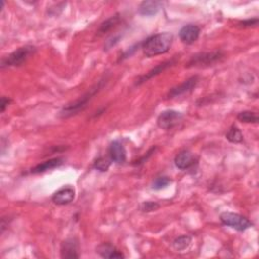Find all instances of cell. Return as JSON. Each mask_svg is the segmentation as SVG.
I'll list each match as a JSON object with an SVG mask.
<instances>
[{
    "instance_id": "obj_1",
    "label": "cell",
    "mask_w": 259,
    "mask_h": 259,
    "mask_svg": "<svg viewBox=\"0 0 259 259\" xmlns=\"http://www.w3.org/2000/svg\"><path fill=\"white\" fill-rule=\"evenodd\" d=\"M173 36L170 32H162L149 37L142 45V50L146 57H154L165 54L172 45Z\"/></svg>"
},
{
    "instance_id": "obj_2",
    "label": "cell",
    "mask_w": 259,
    "mask_h": 259,
    "mask_svg": "<svg viewBox=\"0 0 259 259\" xmlns=\"http://www.w3.org/2000/svg\"><path fill=\"white\" fill-rule=\"evenodd\" d=\"M104 83V79L101 80L99 83H97L95 86H93L92 88H90L89 91H87L84 95L81 96L80 99L74 101L73 103L67 104L66 106H64L62 110L60 111V117L69 118L74 115H77L78 112L82 111L84 108H86L89 101L103 88Z\"/></svg>"
},
{
    "instance_id": "obj_3",
    "label": "cell",
    "mask_w": 259,
    "mask_h": 259,
    "mask_svg": "<svg viewBox=\"0 0 259 259\" xmlns=\"http://www.w3.org/2000/svg\"><path fill=\"white\" fill-rule=\"evenodd\" d=\"M37 52V48L34 46H24L16 49L14 52L8 55L6 58L2 59L1 67H11V66H21L26 60Z\"/></svg>"
},
{
    "instance_id": "obj_4",
    "label": "cell",
    "mask_w": 259,
    "mask_h": 259,
    "mask_svg": "<svg viewBox=\"0 0 259 259\" xmlns=\"http://www.w3.org/2000/svg\"><path fill=\"white\" fill-rule=\"evenodd\" d=\"M225 58V54L222 51H214V52H205L199 53L191 57L189 62L187 63L186 67H205L214 65Z\"/></svg>"
},
{
    "instance_id": "obj_5",
    "label": "cell",
    "mask_w": 259,
    "mask_h": 259,
    "mask_svg": "<svg viewBox=\"0 0 259 259\" xmlns=\"http://www.w3.org/2000/svg\"><path fill=\"white\" fill-rule=\"evenodd\" d=\"M220 220L224 225L231 227V228L236 229L237 231H245L253 226L252 222L246 217L230 212L222 213Z\"/></svg>"
},
{
    "instance_id": "obj_6",
    "label": "cell",
    "mask_w": 259,
    "mask_h": 259,
    "mask_svg": "<svg viewBox=\"0 0 259 259\" xmlns=\"http://www.w3.org/2000/svg\"><path fill=\"white\" fill-rule=\"evenodd\" d=\"M182 118V113L180 111L172 109L165 110L159 115L157 119V125L162 130H171L181 122Z\"/></svg>"
},
{
    "instance_id": "obj_7",
    "label": "cell",
    "mask_w": 259,
    "mask_h": 259,
    "mask_svg": "<svg viewBox=\"0 0 259 259\" xmlns=\"http://www.w3.org/2000/svg\"><path fill=\"white\" fill-rule=\"evenodd\" d=\"M199 81H200V78L197 75L190 77L189 79H187L186 81H184V82L182 84L178 85L176 87H173L168 92L167 97H168V99H174V97L181 96L182 94H185L187 92H190L191 90H193L194 88H196V86L199 83Z\"/></svg>"
},
{
    "instance_id": "obj_8",
    "label": "cell",
    "mask_w": 259,
    "mask_h": 259,
    "mask_svg": "<svg viewBox=\"0 0 259 259\" xmlns=\"http://www.w3.org/2000/svg\"><path fill=\"white\" fill-rule=\"evenodd\" d=\"M75 198V189L72 186H64L54 193L52 201L58 206L70 204Z\"/></svg>"
},
{
    "instance_id": "obj_9",
    "label": "cell",
    "mask_w": 259,
    "mask_h": 259,
    "mask_svg": "<svg viewBox=\"0 0 259 259\" xmlns=\"http://www.w3.org/2000/svg\"><path fill=\"white\" fill-rule=\"evenodd\" d=\"M62 258H79V242L75 238H69L62 243L61 246Z\"/></svg>"
},
{
    "instance_id": "obj_10",
    "label": "cell",
    "mask_w": 259,
    "mask_h": 259,
    "mask_svg": "<svg viewBox=\"0 0 259 259\" xmlns=\"http://www.w3.org/2000/svg\"><path fill=\"white\" fill-rule=\"evenodd\" d=\"M108 154L111 161L117 164H123L127 159L126 149L120 141H113L110 143L108 148Z\"/></svg>"
},
{
    "instance_id": "obj_11",
    "label": "cell",
    "mask_w": 259,
    "mask_h": 259,
    "mask_svg": "<svg viewBox=\"0 0 259 259\" xmlns=\"http://www.w3.org/2000/svg\"><path fill=\"white\" fill-rule=\"evenodd\" d=\"M201 28L196 25H186L180 30V39L186 45H191L200 37Z\"/></svg>"
},
{
    "instance_id": "obj_12",
    "label": "cell",
    "mask_w": 259,
    "mask_h": 259,
    "mask_svg": "<svg viewBox=\"0 0 259 259\" xmlns=\"http://www.w3.org/2000/svg\"><path fill=\"white\" fill-rule=\"evenodd\" d=\"M194 163H196V157H194V155L188 150H183L180 152L175 156L174 159L175 166L181 170L188 169Z\"/></svg>"
},
{
    "instance_id": "obj_13",
    "label": "cell",
    "mask_w": 259,
    "mask_h": 259,
    "mask_svg": "<svg viewBox=\"0 0 259 259\" xmlns=\"http://www.w3.org/2000/svg\"><path fill=\"white\" fill-rule=\"evenodd\" d=\"M175 63V59H172L170 61H167V62H164V63H161L160 65H158V66H156L154 69L150 70L148 73H146L145 75L141 76L136 82V85H141L143 84L144 82H147V81L155 76H157L158 74L163 72L165 69H167L168 67L172 66V65Z\"/></svg>"
},
{
    "instance_id": "obj_14",
    "label": "cell",
    "mask_w": 259,
    "mask_h": 259,
    "mask_svg": "<svg viewBox=\"0 0 259 259\" xmlns=\"http://www.w3.org/2000/svg\"><path fill=\"white\" fill-rule=\"evenodd\" d=\"M96 252L99 253L104 258H124V254L120 252L115 246L111 245L110 243H103L96 248Z\"/></svg>"
},
{
    "instance_id": "obj_15",
    "label": "cell",
    "mask_w": 259,
    "mask_h": 259,
    "mask_svg": "<svg viewBox=\"0 0 259 259\" xmlns=\"http://www.w3.org/2000/svg\"><path fill=\"white\" fill-rule=\"evenodd\" d=\"M63 164V159L62 158H53L50 160H47L43 163L38 164L36 167L31 169V173L38 174V173H43L48 170H52L54 168H57Z\"/></svg>"
},
{
    "instance_id": "obj_16",
    "label": "cell",
    "mask_w": 259,
    "mask_h": 259,
    "mask_svg": "<svg viewBox=\"0 0 259 259\" xmlns=\"http://www.w3.org/2000/svg\"><path fill=\"white\" fill-rule=\"evenodd\" d=\"M161 2L148 0V1H143L139 6V13L145 16H152L158 13L161 8Z\"/></svg>"
},
{
    "instance_id": "obj_17",
    "label": "cell",
    "mask_w": 259,
    "mask_h": 259,
    "mask_svg": "<svg viewBox=\"0 0 259 259\" xmlns=\"http://www.w3.org/2000/svg\"><path fill=\"white\" fill-rule=\"evenodd\" d=\"M121 22V16L119 13L115 14V15H112L110 16L109 19H107L105 22H104L99 29H97V36H104L105 34H107L108 31H110L113 27H116Z\"/></svg>"
},
{
    "instance_id": "obj_18",
    "label": "cell",
    "mask_w": 259,
    "mask_h": 259,
    "mask_svg": "<svg viewBox=\"0 0 259 259\" xmlns=\"http://www.w3.org/2000/svg\"><path fill=\"white\" fill-rule=\"evenodd\" d=\"M226 139L231 143L238 144V143H241L243 141V134L238 127L232 126L229 129V131L227 132V134H226Z\"/></svg>"
},
{
    "instance_id": "obj_19",
    "label": "cell",
    "mask_w": 259,
    "mask_h": 259,
    "mask_svg": "<svg viewBox=\"0 0 259 259\" xmlns=\"http://www.w3.org/2000/svg\"><path fill=\"white\" fill-rule=\"evenodd\" d=\"M237 119L240 122L245 123V124H257L259 121L257 113L254 111H249V110H245V111L238 113Z\"/></svg>"
},
{
    "instance_id": "obj_20",
    "label": "cell",
    "mask_w": 259,
    "mask_h": 259,
    "mask_svg": "<svg viewBox=\"0 0 259 259\" xmlns=\"http://www.w3.org/2000/svg\"><path fill=\"white\" fill-rule=\"evenodd\" d=\"M190 243H191V237L186 235L181 236L173 241V248L177 251H183L189 247Z\"/></svg>"
},
{
    "instance_id": "obj_21",
    "label": "cell",
    "mask_w": 259,
    "mask_h": 259,
    "mask_svg": "<svg viewBox=\"0 0 259 259\" xmlns=\"http://www.w3.org/2000/svg\"><path fill=\"white\" fill-rule=\"evenodd\" d=\"M111 160L110 159H107L105 157H99L95 161H94V164H93V167L97 170L100 171H107L110 164H111Z\"/></svg>"
},
{
    "instance_id": "obj_22",
    "label": "cell",
    "mask_w": 259,
    "mask_h": 259,
    "mask_svg": "<svg viewBox=\"0 0 259 259\" xmlns=\"http://www.w3.org/2000/svg\"><path fill=\"white\" fill-rule=\"evenodd\" d=\"M171 183V180L167 176H159L152 183V188L154 190H160L162 188H165Z\"/></svg>"
},
{
    "instance_id": "obj_23",
    "label": "cell",
    "mask_w": 259,
    "mask_h": 259,
    "mask_svg": "<svg viewBox=\"0 0 259 259\" xmlns=\"http://www.w3.org/2000/svg\"><path fill=\"white\" fill-rule=\"evenodd\" d=\"M159 207H160V206L157 203H155V202H145L141 206V209L145 213L153 212V210H156Z\"/></svg>"
},
{
    "instance_id": "obj_24",
    "label": "cell",
    "mask_w": 259,
    "mask_h": 259,
    "mask_svg": "<svg viewBox=\"0 0 259 259\" xmlns=\"http://www.w3.org/2000/svg\"><path fill=\"white\" fill-rule=\"evenodd\" d=\"M258 19L255 18V19H251V20H246V21H243V22H240L239 25L243 27H251V26H256L258 25Z\"/></svg>"
},
{
    "instance_id": "obj_25",
    "label": "cell",
    "mask_w": 259,
    "mask_h": 259,
    "mask_svg": "<svg viewBox=\"0 0 259 259\" xmlns=\"http://www.w3.org/2000/svg\"><path fill=\"white\" fill-rule=\"evenodd\" d=\"M11 103V100L8 99V97L3 96L1 99V112H4L5 108L9 105V104Z\"/></svg>"
}]
</instances>
